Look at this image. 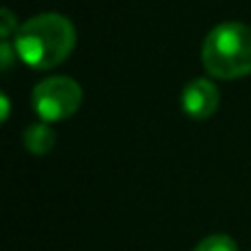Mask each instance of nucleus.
Instances as JSON below:
<instances>
[{"label": "nucleus", "mask_w": 251, "mask_h": 251, "mask_svg": "<svg viewBox=\"0 0 251 251\" xmlns=\"http://www.w3.org/2000/svg\"><path fill=\"white\" fill-rule=\"evenodd\" d=\"M0 101H2V122H7V117H9V97L4 95H0Z\"/></svg>", "instance_id": "nucleus-9"}, {"label": "nucleus", "mask_w": 251, "mask_h": 251, "mask_svg": "<svg viewBox=\"0 0 251 251\" xmlns=\"http://www.w3.org/2000/svg\"><path fill=\"white\" fill-rule=\"evenodd\" d=\"M0 18H2V20H0V33H2V40H9L11 33L16 35L18 29H20V26H18V20L13 18V13L9 11V9H2V11H0Z\"/></svg>", "instance_id": "nucleus-7"}, {"label": "nucleus", "mask_w": 251, "mask_h": 251, "mask_svg": "<svg viewBox=\"0 0 251 251\" xmlns=\"http://www.w3.org/2000/svg\"><path fill=\"white\" fill-rule=\"evenodd\" d=\"M22 143H25V148L31 154L42 156L47 152H51L53 146H55V130L51 128L49 122L31 124L26 126L25 134H22Z\"/></svg>", "instance_id": "nucleus-5"}, {"label": "nucleus", "mask_w": 251, "mask_h": 251, "mask_svg": "<svg viewBox=\"0 0 251 251\" xmlns=\"http://www.w3.org/2000/svg\"><path fill=\"white\" fill-rule=\"evenodd\" d=\"M218 104H221V93H218L216 84L212 79H192L181 93V108L187 117L203 122V119L212 117L216 113Z\"/></svg>", "instance_id": "nucleus-4"}, {"label": "nucleus", "mask_w": 251, "mask_h": 251, "mask_svg": "<svg viewBox=\"0 0 251 251\" xmlns=\"http://www.w3.org/2000/svg\"><path fill=\"white\" fill-rule=\"evenodd\" d=\"M82 86L75 79L64 77V75H53V77L42 79L35 84L33 93H31L33 110L40 115L42 122L49 124L73 117L82 106Z\"/></svg>", "instance_id": "nucleus-3"}, {"label": "nucleus", "mask_w": 251, "mask_h": 251, "mask_svg": "<svg viewBox=\"0 0 251 251\" xmlns=\"http://www.w3.org/2000/svg\"><path fill=\"white\" fill-rule=\"evenodd\" d=\"M75 26L62 13H40L22 22L13 35L16 55L26 66L49 71L60 66L75 49Z\"/></svg>", "instance_id": "nucleus-1"}, {"label": "nucleus", "mask_w": 251, "mask_h": 251, "mask_svg": "<svg viewBox=\"0 0 251 251\" xmlns=\"http://www.w3.org/2000/svg\"><path fill=\"white\" fill-rule=\"evenodd\" d=\"M203 66L216 79H240L251 75V26L221 22L203 42Z\"/></svg>", "instance_id": "nucleus-2"}, {"label": "nucleus", "mask_w": 251, "mask_h": 251, "mask_svg": "<svg viewBox=\"0 0 251 251\" xmlns=\"http://www.w3.org/2000/svg\"><path fill=\"white\" fill-rule=\"evenodd\" d=\"M194 251H238V245L227 234H212L201 240L194 247Z\"/></svg>", "instance_id": "nucleus-6"}, {"label": "nucleus", "mask_w": 251, "mask_h": 251, "mask_svg": "<svg viewBox=\"0 0 251 251\" xmlns=\"http://www.w3.org/2000/svg\"><path fill=\"white\" fill-rule=\"evenodd\" d=\"M0 60H2V69L9 71V66H11L13 62V53H16V49H11V44H9V40H2V44H0Z\"/></svg>", "instance_id": "nucleus-8"}]
</instances>
